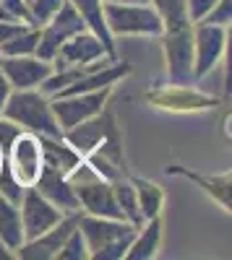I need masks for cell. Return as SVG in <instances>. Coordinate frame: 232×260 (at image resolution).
<instances>
[{"label":"cell","instance_id":"cell-1","mask_svg":"<svg viewBox=\"0 0 232 260\" xmlns=\"http://www.w3.org/2000/svg\"><path fill=\"white\" fill-rule=\"evenodd\" d=\"M63 141H66L71 148H76L81 156L102 154L110 161L123 167V141H120L118 120H115L110 107H104L99 115H94L89 120L63 130Z\"/></svg>","mask_w":232,"mask_h":260},{"label":"cell","instance_id":"cell-2","mask_svg":"<svg viewBox=\"0 0 232 260\" xmlns=\"http://www.w3.org/2000/svg\"><path fill=\"white\" fill-rule=\"evenodd\" d=\"M0 117L13 122L18 130H26V133L63 138V130L57 127V120L50 107V96H45L39 89H13L3 104Z\"/></svg>","mask_w":232,"mask_h":260},{"label":"cell","instance_id":"cell-3","mask_svg":"<svg viewBox=\"0 0 232 260\" xmlns=\"http://www.w3.org/2000/svg\"><path fill=\"white\" fill-rule=\"evenodd\" d=\"M78 232L86 240L89 260H123L138 226L123 219H104V216L81 213Z\"/></svg>","mask_w":232,"mask_h":260},{"label":"cell","instance_id":"cell-4","mask_svg":"<svg viewBox=\"0 0 232 260\" xmlns=\"http://www.w3.org/2000/svg\"><path fill=\"white\" fill-rule=\"evenodd\" d=\"M162 47L167 62V78L172 83H196L193 81V21L188 16L162 21Z\"/></svg>","mask_w":232,"mask_h":260},{"label":"cell","instance_id":"cell-5","mask_svg":"<svg viewBox=\"0 0 232 260\" xmlns=\"http://www.w3.org/2000/svg\"><path fill=\"white\" fill-rule=\"evenodd\" d=\"M102 11L112 37H159L164 29L152 3H104Z\"/></svg>","mask_w":232,"mask_h":260},{"label":"cell","instance_id":"cell-6","mask_svg":"<svg viewBox=\"0 0 232 260\" xmlns=\"http://www.w3.org/2000/svg\"><path fill=\"white\" fill-rule=\"evenodd\" d=\"M146 102L157 110L172 112V115H191V112H206L217 110L219 99L198 91L193 83H159L146 91Z\"/></svg>","mask_w":232,"mask_h":260},{"label":"cell","instance_id":"cell-7","mask_svg":"<svg viewBox=\"0 0 232 260\" xmlns=\"http://www.w3.org/2000/svg\"><path fill=\"white\" fill-rule=\"evenodd\" d=\"M6 169L21 187H32L42 169H45V156H42V143L39 136L18 130L6 146Z\"/></svg>","mask_w":232,"mask_h":260},{"label":"cell","instance_id":"cell-8","mask_svg":"<svg viewBox=\"0 0 232 260\" xmlns=\"http://www.w3.org/2000/svg\"><path fill=\"white\" fill-rule=\"evenodd\" d=\"M112 86L110 89H99V91H86V94H68V96H50L52 115L57 120L60 130H68L83 120H89L99 115L110 102Z\"/></svg>","mask_w":232,"mask_h":260},{"label":"cell","instance_id":"cell-9","mask_svg":"<svg viewBox=\"0 0 232 260\" xmlns=\"http://www.w3.org/2000/svg\"><path fill=\"white\" fill-rule=\"evenodd\" d=\"M227 29L229 26H217L196 21L193 24V81L198 83L217 68L227 50Z\"/></svg>","mask_w":232,"mask_h":260},{"label":"cell","instance_id":"cell-10","mask_svg":"<svg viewBox=\"0 0 232 260\" xmlns=\"http://www.w3.org/2000/svg\"><path fill=\"white\" fill-rule=\"evenodd\" d=\"M81 29H86V26H83V21H81V16L76 13V8L66 0V3L60 6V11L39 29V42H37L34 55L52 62L63 42H66L68 37H73V34H78Z\"/></svg>","mask_w":232,"mask_h":260},{"label":"cell","instance_id":"cell-11","mask_svg":"<svg viewBox=\"0 0 232 260\" xmlns=\"http://www.w3.org/2000/svg\"><path fill=\"white\" fill-rule=\"evenodd\" d=\"M18 211H21V226H24L26 240L45 234L50 226H55L63 219V211L52 206L37 187H24V195L18 201Z\"/></svg>","mask_w":232,"mask_h":260},{"label":"cell","instance_id":"cell-12","mask_svg":"<svg viewBox=\"0 0 232 260\" xmlns=\"http://www.w3.org/2000/svg\"><path fill=\"white\" fill-rule=\"evenodd\" d=\"M55 71V62L37 55H0V73L11 89H39V83Z\"/></svg>","mask_w":232,"mask_h":260},{"label":"cell","instance_id":"cell-13","mask_svg":"<svg viewBox=\"0 0 232 260\" xmlns=\"http://www.w3.org/2000/svg\"><path fill=\"white\" fill-rule=\"evenodd\" d=\"M81 213H83V211L63 213V219H60L55 226H50L45 234L34 237V240H26L24 245L16 250V255H18V257H24V260H55L60 245L66 242V237L78 226Z\"/></svg>","mask_w":232,"mask_h":260},{"label":"cell","instance_id":"cell-14","mask_svg":"<svg viewBox=\"0 0 232 260\" xmlns=\"http://www.w3.org/2000/svg\"><path fill=\"white\" fill-rule=\"evenodd\" d=\"M164 172H167V175H172V177H183V180L196 182L222 211H227V213L232 211V175H229V169L219 172V175H201V172H193L188 167L170 164Z\"/></svg>","mask_w":232,"mask_h":260},{"label":"cell","instance_id":"cell-15","mask_svg":"<svg viewBox=\"0 0 232 260\" xmlns=\"http://www.w3.org/2000/svg\"><path fill=\"white\" fill-rule=\"evenodd\" d=\"M102 57H110L102 45V39L97 34H92L89 29H81L78 34H73L63 42L52 62L55 65H89V62H97Z\"/></svg>","mask_w":232,"mask_h":260},{"label":"cell","instance_id":"cell-16","mask_svg":"<svg viewBox=\"0 0 232 260\" xmlns=\"http://www.w3.org/2000/svg\"><path fill=\"white\" fill-rule=\"evenodd\" d=\"M32 187H37V190L45 195V198H47L52 206H57L63 213L81 211L78 198H76V192H73L71 182L66 180V175H60V172H55V169H50V167L42 169L39 180H37Z\"/></svg>","mask_w":232,"mask_h":260},{"label":"cell","instance_id":"cell-17","mask_svg":"<svg viewBox=\"0 0 232 260\" xmlns=\"http://www.w3.org/2000/svg\"><path fill=\"white\" fill-rule=\"evenodd\" d=\"M68 3L76 8V13L81 16L83 26H86L92 34H97L102 39L104 50H107V55L112 60H118V52H115V37L110 34L107 24H104V11H102V0H68Z\"/></svg>","mask_w":232,"mask_h":260},{"label":"cell","instance_id":"cell-18","mask_svg":"<svg viewBox=\"0 0 232 260\" xmlns=\"http://www.w3.org/2000/svg\"><path fill=\"white\" fill-rule=\"evenodd\" d=\"M162 229H164L162 213L154 216V219H146L138 226L128 252H125V260H152V257H157V252L162 247Z\"/></svg>","mask_w":232,"mask_h":260},{"label":"cell","instance_id":"cell-19","mask_svg":"<svg viewBox=\"0 0 232 260\" xmlns=\"http://www.w3.org/2000/svg\"><path fill=\"white\" fill-rule=\"evenodd\" d=\"M24 242H26V237H24V226H21L18 203L8 201L6 195L0 192V245L16 255V250Z\"/></svg>","mask_w":232,"mask_h":260},{"label":"cell","instance_id":"cell-20","mask_svg":"<svg viewBox=\"0 0 232 260\" xmlns=\"http://www.w3.org/2000/svg\"><path fill=\"white\" fill-rule=\"evenodd\" d=\"M42 143V156H45V167L60 172V175H68V172L83 159L76 148H71L63 138H50V136H39Z\"/></svg>","mask_w":232,"mask_h":260},{"label":"cell","instance_id":"cell-21","mask_svg":"<svg viewBox=\"0 0 232 260\" xmlns=\"http://www.w3.org/2000/svg\"><path fill=\"white\" fill-rule=\"evenodd\" d=\"M128 180H131V185L136 190V201H138L143 221L159 216L162 213V206H164V190L157 182L146 180V177H128Z\"/></svg>","mask_w":232,"mask_h":260},{"label":"cell","instance_id":"cell-22","mask_svg":"<svg viewBox=\"0 0 232 260\" xmlns=\"http://www.w3.org/2000/svg\"><path fill=\"white\" fill-rule=\"evenodd\" d=\"M112 190H115V201H118V208L123 211V219L133 224V226H141L143 224V216H141V208H138V201H136V190L131 185L128 177H118L112 182Z\"/></svg>","mask_w":232,"mask_h":260},{"label":"cell","instance_id":"cell-23","mask_svg":"<svg viewBox=\"0 0 232 260\" xmlns=\"http://www.w3.org/2000/svg\"><path fill=\"white\" fill-rule=\"evenodd\" d=\"M37 42H39V29L37 26H26L21 34L8 39L6 45H0V55H34Z\"/></svg>","mask_w":232,"mask_h":260},{"label":"cell","instance_id":"cell-24","mask_svg":"<svg viewBox=\"0 0 232 260\" xmlns=\"http://www.w3.org/2000/svg\"><path fill=\"white\" fill-rule=\"evenodd\" d=\"M24 3H26V11H29V24L42 29L60 11V6L66 3V0H24Z\"/></svg>","mask_w":232,"mask_h":260},{"label":"cell","instance_id":"cell-25","mask_svg":"<svg viewBox=\"0 0 232 260\" xmlns=\"http://www.w3.org/2000/svg\"><path fill=\"white\" fill-rule=\"evenodd\" d=\"M55 260H89V247H86V240H83V234L78 232V226L66 237V242L60 245Z\"/></svg>","mask_w":232,"mask_h":260},{"label":"cell","instance_id":"cell-26","mask_svg":"<svg viewBox=\"0 0 232 260\" xmlns=\"http://www.w3.org/2000/svg\"><path fill=\"white\" fill-rule=\"evenodd\" d=\"M201 21H206V24H217V26H229V21H232V0H217V3L212 6V11H209Z\"/></svg>","mask_w":232,"mask_h":260},{"label":"cell","instance_id":"cell-27","mask_svg":"<svg viewBox=\"0 0 232 260\" xmlns=\"http://www.w3.org/2000/svg\"><path fill=\"white\" fill-rule=\"evenodd\" d=\"M214 3H217V0H185V13L196 24V21H201L209 11H212Z\"/></svg>","mask_w":232,"mask_h":260},{"label":"cell","instance_id":"cell-28","mask_svg":"<svg viewBox=\"0 0 232 260\" xmlns=\"http://www.w3.org/2000/svg\"><path fill=\"white\" fill-rule=\"evenodd\" d=\"M26 26H32V24H24V21H0V45H6L8 39L21 34Z\"/></svg>","mask_w":232,"mask_h":260},{"label":"cell","instance_id":"cell-29","mask_svg":"<svg viewBox=\"0 0 232 260\" xmlns=\"http://www.w3.org/2000/svg\"><path fill=\"white\" fill-rule=\"evenodd\" d=\"M11 91H13V89H11V83L6 81L3 73H0V112H3V104H6V99H8Z\"/></svg>","mask_w":232,"mask_h":260},{"label":"cell","instance_id":"cell-30","mask_svg":"<svg viewBox=\"0 0 232 260\" xmlns=\"http://www.w3.org/2000/svg\"><path fill=\"white\" fill-rule=\"evenodd\" d=\"M102 3H152V0H102Z\"/></svg>","mask_w":232,"mask_h":260},{"label":"cell","instance_id":"cell-31","mask_svg":"<svg viewBox=\"0 0 232 260\" xmlns=\"http://www.w3.org/2000/svg\"><path fill=\"white\" fill-rule=\"evenodd\" d=\"M3 164H6V148H3V143H0V169H3Z\"/></svg>","mask_w":232,"mask_h":260}]
</instances>
